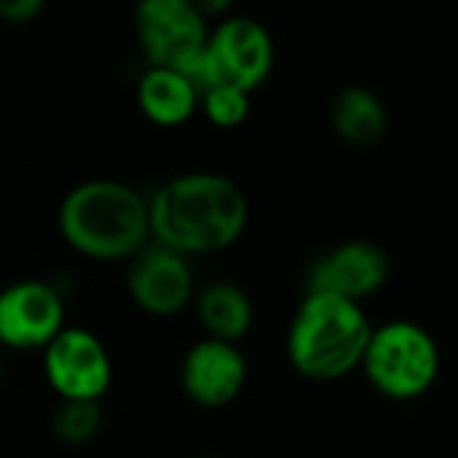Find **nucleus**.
<instances>
[{
	"mask_svg": "<svg viewBox=\"0 0 458 458\" xmlns=\"http://www.w3.org/2000/svg\"><path fill=\"white\" fill-rule=\"evenodd\" d=\"M51 429L54 437L64 445H86L102 429V405L94 400H62Z\"/></svg>",
	"mask_w": 458,
	"mask_h": 458,
	"instance_id": "nucleus-15",
	"label": "nucleus"
},
{
	"mask_svg": "<svg viewBox=\"0 0 458 458\" xmlns=\"http://www.w3.org/2000/svg\"><path fill=\"white\" fill-rule=\"evenodd\" d=\"M330 126L352 148L376 145L389 126L381 97L365 86H344L330 102Z\"/></svg>",
	"mask_w": 458,
	"mask_h": 458,
	"instance_id": "nucleus-13",
	"label": "nucleus"
},
{
	"mask_svg": "<svg viewBox=\"0 0 458 458\" xmlns=\"http://www.w3.org/2000/svg\"><path fill=\"white\" fill-rule=\"evenodd\" d=\"M137 105L156 126H182L199 105V91L182 72L150 67L137 83Z\"/></svg>",
	"mask_w": 458,
	"mask_h": 458,
	"instance_id": "nucleus-14",
	"label": "nucleus"
},
{
	"mask_svg": "<svg viewBox=\"0 0 458 458\" xmlns=\"http://www.w3.org/2000/svg\"><path fill=\"white\" fill-rule=\"evenodd\" d=\"M64 327V301L54 284L21 279L0 290V346L43 352Z\"/></svg>",
	"mask_w": 458,
	"mask_h": 458,
	"instance_id": "nucleus-9",
	"label": "nucleus"
},
{
	"mask_svg": "<svg viewBox=\"0 0 458 458\" xmlns=\"http://www.w3.org/2000/svg\"><path fill=\"white\" fill-rule=\"evenodd\" d=\"M59 233L89 260L118 263L150 242L148 199L121 180H86L59 204Z\"/></svg>",
	"mask_w": 458,
	"mask_h": 458,
	"instance_id": "nucleus-2",
	"label": "nucleus"
},
{
	"mask_svg": "<svg viewBox=\"0 0 458 458\" xmlns=\"http://www.w3.org/2000/svg\"><path fill=\"white\" fill-rule=\"evenodd\" d=\"M274 67V40L268 30L250 16L225 19L207 35L199 64L185 75L199 97L212 86L255 91Z\"/></svg>",
	"mask_w": 458,
	"mask_h": 458,
	"instance_id": "nucleus-5",
	"label": "nucleus"
},
{
	"mask_svg": "<svg viewBox=\"0 0 458 458\" xmlns=\"http://www.w3.org/2000/svg\"><path fill=\"white\" fill-rule=\"evenodd\" d=\"M126 263V293L142 314L169 319L191 306L196 284L185 255L148 242Z\"/></svg>",
	"mask_w": 458,
	"mask_h": 458,
	"instance_id": "nucleus-8",
	"label": "nucleus"
},
{
	"mask_svg": "<svg viewBox=\"0 0 458 458\" xmlns=\"http://www.w3.org/2000/svg\"><path fill=\"white\" fill-rule=\"evenodd\" d=\"M150 239L191 258L233 247L250 223L244 191L215 172H188L148 199Z\"/></svg>",
	"mask_w": 458,
	"mask_h": 458,
	"instance_id": "nucleus-1",
	"label": "nucleus"
},
{
	"mask_svg": "<svg viewBox=\"0 0 458 458\" xmlns=\"http://www.w3.org/2000/svg\"><path fill=\"white\" fill-rule=\"evenodd\" d=\"M191 458H212V456H191Z\"/></svg>",
	"mask_w": 458,
	"mask_h": 458,
	"instance_id": "nucleus-20",
	"label": "nucleus"
},
{
	"mask_svg": "<svg viewBox=\"0 0 458 458\" xmlns=\"http://www.w3.org/2000/svg\"><path fill=\"white\" fill-rule=\"evenodd\" d=\"M46 0H0V21L27 24L43 11Z\"/></svg>",
	"mask_w": 458,
	"mask_h": 458,
	"instance_id": "nucleus-17",
	"label": "nucleus"
},
{
	"mask_svg": "<svg viewBox=\"0 0 458 458\" xmlns=\"http://www.w3.org/2000/svg\"><path fill=\"white\" fill-rule=\"evenodd\" d=\"M199 99L204 105L209 123L220 129H236L250 115V94L233 86H212Z\"/></svg>",
	"mask_w": 458,
	"mask_h": 458,
	"instance_id": "nucleus-16",
	"label": "nucleus"
},
{
	"mask_svg": "<svg viewBox=\"0 0 458 458\" xmlns=\"http://www.w3.org/2000/svg\"><path fill=\"white\" fill-rule=\"evenodd\" d=\"M137 43L150 67L188 75L207 46V21L191 0H140L134 5Z\"/></svg>",
	"mask_w": 458,
	"mask_h": 458,
	"instance_id": "nucleus-6",
	"label": "nucleus"
},
{
	"mask_svg": "<svg viewBox=\"0 0 458 458\" xmlns=\"http://www.w3.org/2000/svg\"><path fill=\"white\" fill-rule=\"evenodd\" d=\"M191 303L196 309V317L207 338L239 344L252 330V322H255L252 298L236 282H228V279L209 282L193 295Z\"/></svg>",
	"mask_w": 458,
	"mask_h": 458,
	"instance_id": "nucleus-12",
	"label": "nucleus"
},
{
	"mask_svg": "<svg viewBox=\"0 0 458 458\" xmlns=\"http://www.w3.org/2000/svg\"><path fill=\"white\" fill-rule=\"evenodd\" d=\"M370 333L373 325L360 303L306 293L287 330L290 365L317 384L341 381L360 368Z\"/></svg>",
	"mask_w": 458,
	"mask_h": 458,
	"instance_id": "nucleus-3",
	"label": "nucleus"
},
{
	"mask_svg": "<svg viewBox=\"0 0 458 458\" xmlns=\"http://www.w3.org/2000/svg\"><path fill=\"white\" fill-rule=\"evenodd\" d=\"M0 381H3V362H0Z\"/></svg>",
	"mask_w": 458,
	"mask_h": 458,
	"instance_id": "nucleus-19",
	"label": "nucleus"
},
{
	"mask_svg": "<svg viewBox=\"0 0 458 458\" xmlns=\"http://www.w3.org/2000/svg\"><path fill=\"white\" fill-rule=\"evenodd\" d=\"M392 274L389 255L365 239L344 242L317 258L306 276V293H327L352 303L376 295Z\"/></svg>",
	"mask_w": 458,
	"mask_h": 458,
	"instance_id": "nucleus-10",
	"label": "nucleus"
},
{
	"mask_svg": "<svg viewBox=\"0 0 458 458\" xmlns=\"http://www.w3.org/2000/svg\"><path fill=\"white\" fill-rule=\"evenodd\" d=\"M360 370L386 400L411 403L437 384L440 346L427 327L411 319H394L373 327Z\"/></svg>",
	"mask_w": 458,
	"mask_h": 458,
	"instance_id": "nucleus-4",
	"label": "nucleus"
},
{
	"mask_svg": "<svg viewBox=\"0 0 458 458\" xmlns=\"http://www.w3.org/2000/svg\"><path fill=\"white\" fill-rule=\"evenodd\" d=\"M43 373L59 400L99 403L113 386V360L105 344L83 327H62L43 349Z\"/></svg>",
	"mask_w": 458,
	"mask_h": 458,
	"instance_id": "nucleus-7",
	"label": "nucleus"
},
{
	"mask_svg": "<svg viewBox=\"0 0 458 458\" xmlns=\"http://www.w3.org/2000/svg\"><path fill=\"white\" fill-rule=\"evenodd\" d=\"M250 365L239 344L215 338L196 341L180 365V386L185 397L207 411L231 405L247 386Z\"/></svg>",
	"mask_w": 458,
	"mask_h": 458,
	"instance_id": "nucleus-11",
	"label": "nucleus"
},
{
	"mask_svg": "<svg viewBox=\"0 0 458 458\" xmlns=\"http://www.w3.org/2000/svg\"><path fill=\"white\" fill-rule=\"evenodd\" d=\"M191 5L207 19V16H220V13H225V11L233 5V0H191Z\"/></svg>",
	"mask_w": 458,
	"mask_h": 458,
	"instance_id": "nucleus-18",
	"label": "nucleus"
}]
</instances>
